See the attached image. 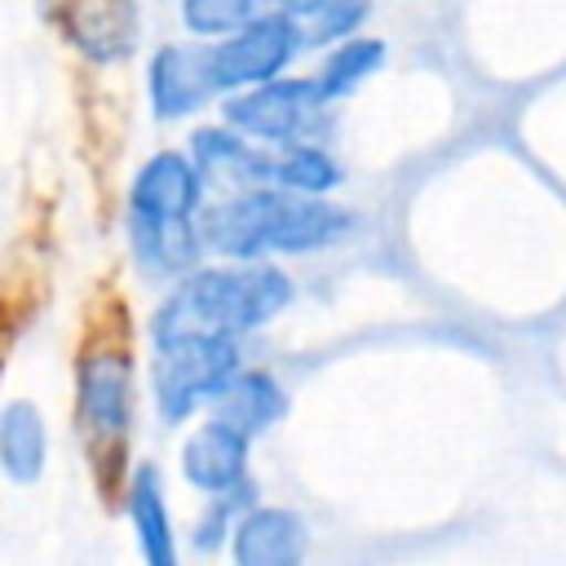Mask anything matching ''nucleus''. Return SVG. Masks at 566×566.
Listing matches in <instances>:
<instances>
[{
    "instance_id": "obj_13",
    "label": "nucleus",
    "mask_w": 566,
    "mask_h": 566,
    "mask_svg": "<svg viewBox=\"0 0 566 566\" xmlns=\"http://www.w3.org/2000/svg\"><path fill=\"white\" fill-rule=\"evenodd\" d=\"M128 522H133V544L146 566L177 562V522L168 509V486L150 460H142L128 478Z\"/></svg>"
},
{
    "instance_id": "obj_9",
    "label": "nucleus",
    "mask_w": 566,
    "mask_h": 566,
    "mask_svg": "<svg viewBox=\"0 0 566 566\" xmlns=\"http://www.w3.org/2000/svg\"><path fill=\"white\" fill-rule=\"evenodd\" d=\"M62 31L88 62L115 66L142 40V4L137 0H66Z\"/></svg>"
},
{
    "instance_id": "obj_18",
    "label": "nucleus",
    "mask_w": 566,
    "mask_h": 566,
    "mask_svg": "<svg viewBox=\"0 0 566 566\" xmlns=\"http://www.w3.org/2000/svg\"><path fill=\"white\" fill-rule=\"evenodd\" d=\"M367 18H371V0H323L318 9H310L301 18L305 49H327V44L363 31Z\"/></svg>"
},
{
    "instance_id": "obj_4",
    "label": "nucleus",
    "mask_w": 566,
    "mask_h": 566,
    "mask_svg": "<svg viewBox=\"0 0 566 566\" xmlns=\"http://www.w3.org/2000/svg\"><path fill=\"white\" fill-rule=\"evenodd\" d=\"M301 53H305L301 22L283 9L256 13L239 31L208 40V66H212V80H217L221 97L234 93V88H252V84H265L274 75H287V66Z\"/></svg>"
},
{
    "instance_id": "obj_6",
    "label": "nucleus",
    "mask_w": 566,
    "mask_h": 566,
    "mask_svg": "<svg viewBox=\"0 0 566 566\" xmlns=\"http://www.w3.org/2000/svg\"><path fill=\"white\" fill-rule=\"evenodd\" d=\"M146 97L150 115L164 124L190 119L203 106L221 102L212 66H208V40H168L146 62Z\"/></svg>"
},
{
    "instance_id": "obj_1",
    "label": "nucleus",
    "mask_w": 566,
    "mask_h": 566,
    "mask_svg": "<svg viewBox=\"0 0 566 566\" xmlns=\"http://www.w3.org/2000/svg\"><path fill=\"white\" fill-rule=\"evenodd\" d=\"M292 305V279L270 261L195 265L172 279L150 318V340L164 336H248Z\"/></svg>"
},
{
    "instance_id": "obj_8",
    "label": "nucleus",
    "mask_w": 566,
    "mask_h": 566,
    "mask_svg": "<svg viewBox=\"0 0 566 566\" xmlns=\"http://www.w3.org/2000/svg\"><path fill=\"white\" fill-rule=\"evenodd\" d=\"M203 186L190 150H155L128 181V217H199Z\"/></svg>"
},
{
    "instance_id": "obj_14",
    "label": "nucleus",
    "mask_w": 566,
    "mask_h": 566,
    "mask_svg": "<svg viewBox=\"0 0 566 566\" xmlns=\"http://www.w3.org/2000/svg\"><path fill=\"white\" fill-rule=\"evenodd\" d=\"M49 464V424L31 398H9L0 407V473L18 486L44 478Z\"/></svg>"
},
{
    "instance_id": "obj_5",
    "label": "nucleus",
    "mask_w": 566,
    "mask_h": 566,
    "mask_svg": "<svg viewBox=\"0 0 566 566\" xmlns=\"http://www.w3.org/2000/svg\"><path fill=\"white\" fill-rule=\"evenodd\" d=\"M75 416L88 442L115 451L137 420V363L128 349H88L75 367Z\"/></svg>"
},
{
    "instance_id": "obj_20",
    "label": "nucleus",
    "mask_w": 566,
    "mask_h": 566,
    "mask_svg": "<svg viewBox=\"0 0 566 566\" xmlns=\"http://www.w3.org/2000/svg\"><path fill=\"white\" fill-rule=\"evenodd\" d=\"M248 504H252V482H243V486H234V491H221V495H208V504H203V513H199V522H195V548H199V553H217V548L230 539L234 517H239Z\"/></svg>"
},
{
    "instance_id": "obj_11",
    "label": "nucleus",
    "mask_w": 566,
    "mask_h": 566,
    "mask_svg": "<svg viewBox=\"0 0 566 566\" xmlns=\"http://www.w3.org/2000/svg\"><path fill=\"white\" fill-rule=\"evenodd\" d=\"M270 155L274 146H261L252 137H243L239 128L221 124H203L190 133V159L199 164L203 181L212 186H270Z\"/></svg>"
},
{
    "instance_id": "obj_12",
    "label": "nucleus",
    "mask_w": 566,
    "mask_h": 566,
    "mask_svg": "<svg viewBox=\"0 0 566 566\" xmlns=\"http://www.w3.org/2000/svg\"><path fill=\"white\" fill-rule=\"evenodd\" d=\"M128 243L137 270L155 283L181 279L186 270L199 265L203 252L199 217H128Z\"/></svg>"
},
{
    "instance_id": "obj_2",
    "label": "nucleus",
    "mask_w": 566,
    "mask_h": 566,
    "mask_svg": "<svg viewBox=\"0 0 566 566\" xmlns=\"http://www.w3.org/2000/svg\"><path fill=\"white\" fill-rule=\"evenodd\" d=\"M239 367H243L239 340H230V336H164V340H150L146 385H150V402H155L159 424L177 429L195 411L212 407V398L221 394V385Z\"/></svg>"
},
{
    "instance_id": "obj_15",
    "label": "nucleus",
    "mask_w": 566,
    "mask_h": 566,
    "mask_svg": "<svg viewBox=\"0 0 566 566\" xmlns=\"http://www.w3.org/2000/svg\"><path fill=\"white\" fill-rule=\"evenodd\" d=\"M212 416H221V420H230L234 429H243L248 438H256V433L274 429V424L287 416V394H283V385H279L270 371H261V367H239V371L221 385V394L212 398Z\"/></svg>"
},
{
    "instance_id": "obj_17",
    "label": "nucleus",
    "mask_w": 566,
    "mask_h": 566,
    "mask_svg": "<svg viewBox=\"0 0 566 566\" xmlns=\"http://www.w3.org/2000/svg\"><path fill=\"white\" fill-rule=\"evenodd\" d=\"M340 181H345V172H340L336 155L310 137L274 146V155H270V186H283L296 195H332Z\"/></svg>"
},
{
    "instance_id": "obj_3",
    "label": "nucleus",
    "mask_w": 566,
    "mask_h": 566,
    "mask_svg": "<svg viewBox=\"0 0 566 566\" xmlns=\"http://www.w3.org/2000/svg\"><path fill=\"white\" fill-rule=\"evenodd\" d=\"M327 97L314 75H274L252 88H234L221 97V119L261 146H287L318 133L327 115Z\"/></svg>"
},
{
    "instance_id": "obj_21",
    "label": "nucleus",
    "mask_w": 566,
    "mask_h": 566,
    "mask_svg": "<svg viewBox=\"0 0 566 566\" xmlns=\"http://www.w3.org/2000/svg\"><path fill=\"white\" fill-rule=\"evenodd\" d=\"M318 4H323V0H274V9H283V13H292L296 22H301V18L310 13V9H318Z\"/></svg>"
},
{
    "instance_id": "obj_10",
    "label": "nucleus",
    "mask_w": 566,
    "mask_h": 566,
    "mask_svg": "<svg viewBox=\"0 0 566 566\" xmlns=\"http://www.w3.org/2000/svg\"><path fill=\"white\" fill-rule=\"evenodd\" d=\"M310 548V526L296 509L283 504H248L234 517L230 553L239 566H296Z\"/></svg>"
},
{
    "instance_id": "obj_16",
    "label": "nucleus",
    "mask_w": 566,
    "mask_h": 566,
    "mask_svg": "<svg viewBox=\"0 0 566 566\" xmlns=\"http://www.w3.org/2000/svg\"><path fill=\"white\" fill-rule=\"evenodd\" d=\"M385 57H389V44H385L380 35L354 31V35H345V40L327 44V57L318 62L314 80H318V88H323L327 102H345V97H354V93L385 66Z\"/></svg>"
},
{
    "instance_id": "obj_7",
    "label": "nucleus",
    "mask_w": 566,
    "mask_h": 566,
    "mask_svg": "<svg viewBox=\"0 0 566 566\" xmlns=\"http://www.w3.org/2000/svg\"><path fill=\"white\" fill-rule=\"evenodd\" d=\"M248 455H252V438L243 429H234L221 416H208L203 424H195L181 442V478L199 491V495H221L248 482Z\"/></svg>"
},
{
    "instance_id": "obj_19",
    "label": "nucleus",
    "mask_w": 566,
    "mask_h": 566,
    "mask_svg": "<svg viewBox=\"0 0 566 566\" xmlns=\"http://www.w3.org/2000/svg\"><path fill=\"white\" fill-rule=\"evenodd\" d=\"M256 13H261V0H181V27L195 40L230 35Z\"/></svg>"
}]
</instances>
